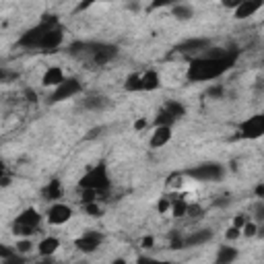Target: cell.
Returning <instances> with one entry per match:
<instances>
[{"label":"cell","instance_id":"obj_1","mask_svg":"<svg viewBox=\"0 0 264 264\" xmlns=\"http://www.w3.org/2000/svg\"><path fill=\"white\" fill-rule=\"evenodd\" d=\"M235 60H237V52L235 50L233 52L231 50H221V48H217V52L210 50V52H206L204 56L194 58L190 62L186 77L192 83L215 81L221 75H225L227 70L235 64Z\"/></svg>","mask_w":264,"mask_h":264},{"label":"cell","instance_id":"obj_2","mask_svg":"<svg viewBox=\"0 0 264 264\" xmlns=\"http://www.w3.org/2000/svg\"><path fill=\"white\" fill-rule=\"evenodd\" d=\"M79 186H81V190H93V192H97V194H101V192H108L110 186H112L110 173H108V165H105L103 161H99L97 165H93L79 180Z\"/></svg>","mask_w":264,"mask_h":264},{"label":"cell","instance_id":"obj_3","mask_svg":"<svg viewBox=\"0 0 264 264\" xmlns=\"http://www.w3.org/2000/svg\"><path fill=\"white\" fill-rule=\"evenodd\" d=\"M42 223V215H40V210L38 208H25L23 213L15 219L13 223V233L15 235H21V237H27V235H33L35 229L40 227Z\"/></svg>","mask_w":264,"mask_h":264},{"label":"cell","instance_id":"obj_4","mask_svg":"<svg viewBox=\"0 0 264 264\" xmlns=\"http://www.w3.org/2000/svg\"><path fill=\"white\" fill-rule=\"evenodd\" d=\"M188 178L192 180H196V182H217L223 178V165L219 163H200V165H194V167H190L184 171Z\"/></svg>","mask_w":264,"mask_h":264},{"label":"cell","instance_id":"obj_5","mask_svg":"<svg viewBox=\"0 0 264 264\" xmlns=\"http://www.w3.org/2000/svg\"><path fill=\"white\" fill-rule=\"evenodd\" d=\"M83 91V83L75 77H64V81L56 87L54 91H52V95L48 97L50 103H60V101H66L70 97H75Z\"/></svg>","mask_w":264,"mask_h":264},{"label":"cell","instance_id":"obj_6","mask_svg":"<svg viewBox=\"0 0 264 264\" xmlns=\"http://www.w3.org/2000/svg\"><path fill=\"white\" fill-rule=\"evenodd\" d=\"M264 134V116L262 114H256L252 118H248L245 122H241V126H239V136L241 138H260Z\"/></svg>","mask_w":264,"mask_h":264},{"label":"cell","instance_id":"obj_7","mask_svg":"<svg viewBox=\"0 0 264 264\" xmlns=\"http://www.w3.org/2000/svg\"><path fill=\"white\" fill-rule=\"evenodd\" d=\"M64 40V31L60 25H54V27H50L46 29V33L42 35V40L38 44V50H44V52H54Z\"/></svg>","mask_w":264,"mask_h":264},{"label":"cell","instance_id":"obj_8","mask_svg":"<svg viewBox=\"0 0 264 264\" xmlns=\"http://www.w3.org/2000/svg\"><path fill=\"white\" fill-rule=\"evenodd\" d=\"M46 217H48L50 225H64L66 221L73 219V208H70L68 204H64V202H54L48 208Z\"/></svg>","mask_w":264,"mask_h":264},{"label":"cell","instance_id":"obj_9","mask_svg":"<svg viewBox=\"0 0 264 264\" xmlns=\"http://www.w3.org/2000/svg\"><path fill=\"white\" fill-rule=\"evenodd\" d=\"M101 241H103V235H101L99 231H87V233H83L81 237H77L75 248H77L79 252H83V254H91V252H95V250L99 248Z\"/></svg>","mask_w":264,"mask_h":264},{"label":"cell","instance_id":"obj_10","mask_svg":"<svg viewBox=\"0 0 264 264\" xmlns=\"http://www.w3.org/2000/svg\"><path fill=\"white\" fill-rule=\"evenodd\" d=\"M116 56H118V48L112 46V44H95V50H93V54H91V58H93L95 64H108Z\"/></svg>","mask_w":264,"mask_h":264},{"label":"cell","instance_id":"obj_11","mask_svg":"<svg viewBox=\"0 0 264 264\" xmlns=\"http://www.w3.org/2000/svg\"><path fill=\"white\" fill-rule=\"evenodd\" d=\"M262 9V3L260 0H241V3L235 7V19H248V17H252L256 11H260Z\"/></svg>","mask_w":264,"mask_h":264},{"label":"cell","instance_id":"obj_12","mask_svg":"<svg viewBox=\"0 0 264 264\" xmlns=\"http://www.w3.org/2000/svg\"><path fill=\"white\" fill-rule=\"evenodd\" d=\"M208 46H210V42L206 38H192V40L182 42L175 50L182 52V54H190V52H204V50H208Z\"/></svg>","mask_w":264,"mask_h":264},{"label":"cell","instance_id":"obj_13","mask_svg":"<svg viewBox=\"0 0 264 264\" xmlns=\"http://www.w3.org/2000/svg\"><path fill=\"white\" fill-rule=\"evenodd\" d=\"M42 196L50 202H58L62 196H64V188H62V182L60 180H52L50 184L44 186L42 190Z\"/></svg>","mask_w":264,"mask_h":264},{"label":"cell","instance_id":"obj_14","mask_svg":"<svg viewBox=\"0 0 264 264\" xmlns=\"http://www.w3.org/2000/svg\"><path fill=\"white\" fill-rule=\"evenodd\" d=\"M62 81H64V73H62L60 66H50L44 73V77H42V85L44 87H54V89Z\"/></svg>","mask_w":264,"mask_h":264},{"label":"cell","instance_id":"obj_15","mask_svg":"<svg viewBox=\"0 0 264 264\" xmlns=\"http://www.w3.org/2000/svg\"><path fill=\"white\" fill-rule=\"evenodd\" d=\"M161 87V79L157 75V70H147L145 75H140V91H157Z\"/></svg>","mask_w":264,"mask_h":264},{"label":"cell","instance_id":"obj_16","mask_svg":"<svg viewBox=\"0 0 264 264\" xmlns=\"http://www.w3.org/2000/svg\"><path fill=\"white\" fill-rule=\"evenodd\" d=\"M169 140H171V128L159 126V128H155V132L151 134L149 145H151V149H159V147H165Z\"/></svg>","mask_w":264,"mask_h":264},{"label":"cell","instance_id":"obj_17","mask_svg":"<svg viewBox=\"0 0 264 264\" xmlns=\"http://www.w3.org/2000/svg\"><path fill=\"white\" fill-rule=\"evenodd\" d=\"M237 256H239L237 248H233V245H221L215 256V264H233Z\"/></svg>","mask_w":264,"mask_h":264},{"label":"cell","instance_id":"obj_18","mask_svg":"<svg viewBox=\"0 0 264 264\" xmlns=\"http://www.w3.org/2000/svg\"><path fill=\"white\" fill-rule=\"evenodd\" d=\"M210 237H213V233H210L208 229L194 231V233H190L188 237H184V248H192V245H202V243L210 241Z\"/></svg>","mask_w":264,"mask_h":264},{"label":"cell","instance_id":"obj_19","mask_svg":"<svg viewBox=\"0 0 264 264\" xmlns=\"http://www.w3.org/2000/svg\"><path fill=\"white\" fill-rule=\"evenodd\" d=\"M58 248H60V239H58V237H46V239H42L40 245H38V250H40V254H42L44 258H50L52 254H56Z\"/></svg>","mask_w":264,"mask_h":264},{"label":"cell","instance_id":"obj_20","mask_svg":"<svg viewBox=\"0 0 264 264\" xmlns=\"http://www.w3.org/2000/svg\"><path fill=\"white\" fill-rule=\"evenodd\" d=\"M171 15L178 21H188V19L194 17V11H192L190 5H171Z\"/></svg>","mask_w":264,"mask_h":264},{"label":"cell","instance_id":"obj_21","mask_svg":"<svg viewBox=\"0 0 264 264\" xmlns=\"http://www.w3.org/2000/svg\"><path fill=\"white\" fill-rule=\"evenodd\" d=\"M171 215L175 219H182L186 215V210H188V202L182 198V196H171Z\"/></svg>","mask_w":264,"mask_h":264},{"label":"cell","instance_id":"obj_22","mask_svg":"<svg viewBox=\"0 0 264 264\" xmlns=\"http://www.w3.org/2000/svg\"><path fill=\"white\" fill-rule=\"evenodd\" d=\"M163 110H165L169 116H173L175 120H180V118L186 116V108H184L180 101H167V103L163 105Z\"/></svg>","mask_w":264,"mask_h":264},{"label":"cell","instance_id":"obj_23","mask_svg":"<svg viewBox=\"0 0 264 264\" xmlns=\"http://www.w3.org/2000/svg\"><path fill=\"white\" fill-rule=\"evenodd\" d=\"M175 120L173 116H169L165 110H161L159 114H157V118H155V128H159V126H165V128H171L173 124H175Z\"/></svg>","mask_w":264,"mask_h":264},{"label":"cell","instance_id":"obj_24","mask_svg":"<svg viewBox=\"0 0 264 264\" xmlns=\"http://www.w3.org/2000/svg\"><path fill=\"white\" fill-rule=\"evenodd\" d=\"M105 105H108V99L105 97H87L83 101L85 110H101V108H105Z\"/></svg>","mask_w":264,"mask_h":264},{"label":"cell","instance_id":"obj_25","mask_svg":"<svg viewBox=\"0 0 264 264\" xmlns=\"http://www.w3.org/2000/svg\"><path fill=\"white\" fill-rule=\"evenodd\" d=\"M124 89L128 91V93H136V91H140V75H130L128 79H126V83H124Z\"/></svg>","mask_w":264,"mask_h":264},{"label":"cell","instance_id":"obj_26","mask_svg":"<svg viewBox=\"0 0 264 264\" xmlns=\"http://www.w3.org/2000/svg\"><path fill=\"white\" fill-rule=\"evenodd\" d=\"M169 208H171V196H161L159 202H157V210H159L161 215H165Z\"/></svg>","mask_w":264,"mask_h":264},{"label":"cell","instance_id":"obj_27","mask_svg":"<svg viewBox=\"0 0 264 264\" xmlns=\"http://www.w3.org/2000/svg\"><path fill=\"white\" fill-rule=\"evenodd\" d=\"M256 231H258V225H256L254 221H248V223H245V225L241 227V233H243L245 237H254Z\"/></svg>","mask_w":264,"mask_h":264},{"label":"cell","instance_id":"obj_28","mask_svg":"<svg viewBox=\"0 0 264 264\" xmlns=\"http://www.w3.org/2000/svg\"><path fill=\"white\" fill-rule=\"evenodd\" d=\"M97 192L93 190H83V194H81V204H91V202H97Z\"/></svg>","mask_w":264,"mask_h":264},{"label":"cell","instance_id":"obj_29","mask_svg":"<svg viewBox=\"0 0 264 264\" xmlns=\"http://www.w3.org/2000/svg\"><path fill=\"white\" fill-rule=\"evenodd\" d=\"M31 248H33V243L29 241V239H21V241H17V254H27V252H31Z\"/></svg>","mask_w":264,"mask_h":264},{"label":"cell","instance_id":"obj_30","mask_svg":"<svg viewBox=\"0 0 264 264\" xmlns=\"http://www.w3.org/2000/svg\"><path fill=\"white\" fill-rule=\"evenodd\" d=\"M83 208H85V213H87V215H91V217H99V215H101V208H99V204H97V202L83 204Z\"/></svg>","mask_w":264,"mask_h":264},{"label":"cell","instance_id":"obj_31","mask_svg":"<svg viewBox=\"0 0 264 264\" xmlns=\"http://www.w3.org/2000/svg\"><path fill=\"white\" fill-rule=\"evenodd\" d=\"M15 254H17L15 248H11V245H7V243H0V260H7L11 256H15Z\"/></svg>","mask_w":264,"mask_h":264},{"label":"cell","instance_id":"obj_32","mask_svg":"<svg viewBox=\"0 0 264 264\" xmlns=\"http://www.w3.org/2000/svg\"><path fill=\"white\" fill-rule=\"evenodd\" d=\"M186 215H190V217H202L204 215V208L202 206H198V204H188V210H186Z\"/></svg>","mask_w":264,"mask_h":264},{"label":"cell","instance_id":"obj_33","mask_svg":"<svg viewBox=\"0 0 264 264\" xmlns=\"http://www.w3.org/2000/svg\"><path fill=\"white\" fill-rule=\"evenodd\" d=\"M239 235H241V229H237V227H229V229L225 231V237L229 239V241H235Z\"/></svg>","mask_w":264,"mask_h":264},{"label":"cell","instance_id":"obj_34","mask_svg":"<svg viewBox=\"0 0 264 264\" xmlns=\"http://www.w3.org/2000/svg\"><path fill=\"white\" fill-rule=\"evenodd\" d=\"M250 219H248V215H235V219H233V225L231 227H237V229H241V227L248 223Z\"/></svg>","mask_w":264,"mask_h":264},{"label":"cell","instance_id":"obj_35","mask_svg":"<svg viewBox=\"0 0 264 264\" xmlns=\"http://www.w3.org/2000/svg\"><path fill=\"white\" fill-rule=\"evenodd\" d=\"M3 264H25V258L21 254H15V256H11L7 260H3Z\"/></svg>","mask_w":264,"mask_h":264},{"label":"cell","instance_id":"obj_36","mask_svg":"<svg viewBox=\"0 0 264 264\" xmlns=\"http://www.w3.org/2000/svg\"><path fill=\"white\" fill-rule=\"evenodd\" d=\"M208 95H210V97H221V95H223V87H221V85L210 87V89H208Z\"/></svg>","mask_w":264,"mask_h":264},{"label":"cell","instance_id":"obj_37","mask_svg":"<svg viewBox=\"0 0 264 264\" xmlns=\"http://www.w3.org/2000/svg\"><path fill=\"white\" fill-rule=\"evenodd\" d=\"M147 124H149V120H147V118H140V120L134 122V130H143Z\"/></svg>","mask_w":264,"mask_h":264},{"label":"cell","instance_id":"obj_38","mask_svg":"<svg viewBox=\"0 0 264 264\" xmlns=\"http://www.w3.org/2000/svg\"><path fill=\"white\" fill-rule=\"evenodd\" d=\"M155 262L157 260L151 256H138V260H136V264H155Z\"/></svg>","mask_w":264,"mask_h":264},{"label":"cell","instance_id":"obj_39","mask_svg":"<svg viewBox=\"0 0 264 264\" xmlns=\"http://www.w3.org/2000/svg\"><path fill=\"white\" fill-rule=\"evenodd\" d=\"M15 77H17L15 73H9V70H0V81H11Z\"/></svg>","mask_w":264,"mask_h":264},{"label":"cell","instance_id":"obj_40","mask_svg":"<svg viewBox=\"0 0 264 264\" xmlns=\"http://www.w3.org/2000/svg\"><path fill=\"white\" fill-rule=\"evenodd\" d=\"M163 7H169V3H167V0H165V3H153L149 9H163Z\"/></svg>","mask_w":264,"mask_h":264},{"label":"cell","instance_id":"obj_41","mask_svg":"<svg viewBox=\"0 0 264 264\" xmlns=\"http://www.w3.org/2000/svg\"><path fill=\"white\" fill-rule=\"evenodd\" d=\"M153 243H155V239H153V237H145V239H143V248H151Z\"/></svg>","mask_w":264,"mask_h":264},{"label":"cell","instance_id":"obj_42","mask_svg":"<svg viewBox=\"0 0 264 264\" xmlns=\"http://www.w3.org/2000/svg\"><path fill=\"white\" fill-rule=\"evenodd\" d=\"M256 196H258V198H262V196H264V186H262V184H258V186H256Z\"/></svg>","mask_w":264,"mask_h":264},{"label":"cell","instance_id":"obj_43","mask_svg":"<svg viewBox=\"0 0 264 264\" xmlns=\"http://www.w3.org/2000/svg\"><path fill=\"white\" fill-rule=\"evenodd\" d=\"M5 169H7V165H5V161H3V157H0V178L5 175Z\"/></svg>","mask_w":264,"mask_h":264},{"label":"cell","instance_id":"obj_44","mask_svg":"<svg viewBox=\"0 0 264 264\" xmlns=\"http://www.w3.org/2000/svg\"><path fill=\"white\" fill-rule=\"evenodd\" d=\"M110 264H128V260H124V258H116V260H112Z\"/></svg>","mask_w":264,"mask_h":264},{"label":"cell","instance_id":"obj_45","mask_svg":"<svg viewBox=\"0 0 264 264\" xmlns=\"http://www.w3.org/2000/svg\"><path fill=\"white\" fill-rule=\"evenodd\" d=\"M11 184V178H5V175H3V178H0V186H9Z\"/></svg>","mask_w":264,"mask_h":264},{"label":"cell","instance_id":"obj_46","mask_svg":"<svg viewBox=\"0 0 264 264\" xmlns=\"http://www.w3.org/2000/svg\"><path fill=\"white\" fill-rule=\"evenodd\" d=\"M25 95L29 97V101H35V93H33L31 89H27V91H25Z\"/></svg>","mask_w":264,"mask_h":264},{"label":"cell","instance_id":"obj_47","mask_svg":"<svg viewBox=\"0 0 264 264\" xmlns=\"http://www.w3.org/2000/svg\"><path fill=\"white\" fill-rule=\"evenodd\" d=\"M155 264H173V262H169V260H157Z\"/></svg>","mask_w":264,"mask_h":264},{"label":"cell","instance_id":"obj_48","mask_svg":"<svg viewBox=\"0 0 264 264\" xmlns=\"http://www.w3.org/2000/svg\"><path fill=\"white\" fill-rule=\"evenodd\" d=\"M35 264H52V260H40V262H35Z\"/></svg>","mask_w":264,"mask_h":264}]
</instances>
